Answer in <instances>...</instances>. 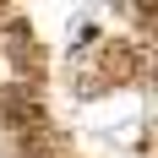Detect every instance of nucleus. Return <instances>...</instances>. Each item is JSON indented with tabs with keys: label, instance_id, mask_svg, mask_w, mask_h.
I'll return each mask as SVG.
<instances>
[{
	"label": "nucleus",
	"instance_id": "obj_1",
	"mask_svg": "<svg viewBox=\"0 0 158 158\" xmlns=\"http://www.w3.org/2000/svg\"><path fill=\"white\" fill-rule=\"evenodd\" d=\"M0 120H6L16 136H38V131H49V109L33 98V87H6V93H0Z\"/></svg>",
	"mask_w": 158,
	"mask_h": 158
},
{
	"label": "nucleus",
	"instance_id": "obj_2",
	"mask_svg": "<svg viewBox=\"0 0 158 158\" xmlns=\"http://www.w3.org/2000/svg\"><path fill=\"white\" fill-rule=\"evenodd\" d=\"M136 71H142V60H136V49L131 44H109L104 49V71H93L104 87H114V82H136Z\"/></svg>",
	"mask_w": 158,
	"mask_h": 158
},
{
	"label": "nucleus",
	"instance_id": "obj_3",
	"mask_svg": "<svg viewBox=\"0 0 158 158\" xmlns=\"http://www.w3.org/2000/svg\"><path fill=\"white\" fill-rule=\"evenodd\" d=\"M0 38H6V6H0Z\"/></svg>",
	"mask_w": 158,
	"mask_h": 158
}]
</instances>
